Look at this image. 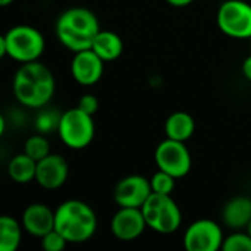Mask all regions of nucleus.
<instances>
[{
	"mask_svg": "<svg viewBox=\"0 0 251 251\" xmlns=\"http://www.w3.org/2000/svg\"><path fill=\"white\" fill-rule=\"evenodd\" d=\"M166 1L174 7H185V6H190L194 0H166Z\"/></svg>",
	"mask_w": 251,
	"mask_h": 251,
	"instance_id": "bb28decb",
	"label": "nucleus"
},
{
	"mask_svg": "<svg viewBox=\"0 0 251 251\" xmlns=\"http://www.w3.org/2000/svg\"><path fill=\"white\" fill-rule=\"evenodd\" d=\"M196 131L194 118L182 110L174 112L165 122V134L166 138H172L176 141H188Z\"/></svg>",
	"mask_w": 251,
	"mask_h": 251,
	"instance_id": "f3484780",
	"label": "nucleus"
},
{
	"mask_svg": "<svg viewBox=\"0 0 251 251\" xmlns=\"http://www.w3.org/2000/svg\"><path fill=\"white\" fill-rule=\"evenodd\" d=\"M59 119H60V116H54V118H53L50 113H41V115L38 116L37 126H38V129H40L41 132L50 131V129H53V128L57 129V126H59Z\"/></svg>",
	"mask_w": 251,
	"mask_h": 251,
	"instance_id": "393cba45",
	"label": "nucleus"
},
{
	"mask_svg": "<svg viewBox=\"0 0 251 251\" xmlns=\"http://www.w3.org/2000/svg\"><path fill=\"white\" fill-rule=\"evenodd\" d=\"M69 176V165L60 154L50 153L40 162H37L35 181L44 190L60 188Z\"/></svg>",
	"mask_w": 251,
	"mask_h": 251,
	"instance_id": "ddd939ff",
	"label": "nucleus"
},
{
	"mask_svg": "<svg viewBox=\"0 0 251 251\" xmlns=\"http://www.w3.org/2000/svg\"><path fill=\"white\" fill-rule=\"evenodd\" d=\"M7 174L16 184H29L35 179L37 162L26 153H21L12 157L7 165Z\"/></svg>",
	"mask_w": 251,
	"mask_h": 251,
	"instance_id": "a211bd4d",
	"label": "nucleus"
},
{
	"mask_svg": "<svg viewBox=\"0 0 251 251\" xmlns=\"http://www.w3.org/2000/svg\"><path fill=\"white\" fill-rule=\"evenodd\" d=\"M57 132L66 147L72 150H82L94 140L96 125L93 116L76 106L60 115Z\"/></svg>",
	"mask_w": 251,
	"mask_h": 251,
	"instance_id": "423d86ee",
	"label": "nucleus"
},
{
	"mask_svg": "<svg viewBox=\"0 0 251 251\" xmlns=\"http://www.w3.org/2000/svg\"><path fill=\"white\" fill-rule=\"evenodd\" d=\"M222 250L224 251H251V235L246 231L243 232V229L235 231L234 234L228 235L224 240L222 244Z\"/></svg>",
	"mask_w": 251,
	"mask_h": 251,
	"instance_id": "4be33fe9",
	"label": "nucleus"
},
{
	"mask_svg": "<svg viewBox=\"0 0 251 251\" xmlns=\"http://www.w3.org/2000/svg\"><path fill=\"white\" fill-rule=\"evenodd\" d=\"M224 231L212 219H199L193 222L184 234V247L188 251L222 250Z\"/></svg>",
	"mask_w": 251,
	"mask_h": 251,
	"instance_id": "1a4fd4ad",
	"label": "nucleus"
},
{
	"mask_svg": "<svg viewBox=\"0 0 251 251\" xmlns=\"http://www.w3.org/2000/svg\"><path fill=\"white\" fill-rule=\"evenodd\" d=\"M151 193L150 179L141 175H128L116 184L113 190V200L119 207L141 209Z\"/></svg>",
	"mask_w": 251,
	"mask_h": 251,
	"instance_id": "9d476101",
	"label": "nucleus"
},
{
	"mask_svg": "<svg viewBox=\"0 0 251 251\" xmlns=\"http://www.w3.org/2000/svg\"><path fill=\"white\" fill-rule=\"evenodd\" d=\"M78 107L85 113L94 116L99 110V99L94 94H82L78 100Z\"/></svg>",
	"mask_w": 251,
	"mask_h": 251,
	"instance_id": "b1692460",
	"label": "nucleus"
},
{
	"mask_svg": "<svg viewBox=\"0 0 251 251\" xmlns=\"http://www.w3.org/2000/svg\"><path fill=\"white\" fill-rule=\"evenodd\" d=\"M91 49L104 60V62H113L118 57H121L124 51V41L119 34L109 29H100L96 35Z\"/></svg>",
	"mask_w": 251,
	"mask_h": 251,
	"instance_id": "dca6fc26",
	"label": "nucleus"
},
{
	"mask_svg": "<svg viewBox=\"0 0 251 251\" xmlns=\"http://www.w3.org/2000/svg\"><path fill=\"white\" fill-rule=\"evenodd\" d=\"M6 56V44L3 41V38L0 37V57H4Z\"/></svg>",
	"mask_w": 251,
	"mask_h": 251,
	"instance_id": "cd10ccee",
	"label": "nucleus"
},
{
	"mask_svg": "<svg viewBox=\"0 0 251 251\" xmlns=\"http://www.w3.org/2000/svg\"><path fill=\"white\" fill-rule=\"evenodd\" d=\"M24 153H26L35 162H40L41 159L49 156L50 154V143H49L47 137H44L43 134L31 135L24 144Z\"/></svg>",
	"mask_w": 251,
	"mask_h": 251,
	"instance_id": "aec40b11",
	"label": "nucleus"
},
{
	"mask_svg": "<svg viewBox=\"0 0 251 251\" xmlns=\"http://www.w3.org/2000/svg\"><path fill=\"white\" fill-rule=\"evenodd\" d=\"M100 29L96 13L81 6L65 10L56 21V35L59 41L74 53L91 49Z\"/></svg>",
	"mask_w": 251,
	"mask_h": 251,
	"instance_id": "f03ea898",
	"label": "nucleus"
},
{
	"mask_svg": "<svg viewBox=\"0 0 251 251\" xmlns=\"http://www.w3.org/2000/svg\"><path fill=\"white\" fill-rule=\"evenodd\" d=\"M218 28L228 37L251 38V4L244 0H225L216 15Z\"/></svg>",
	"mask_w": 251,
	"mask_h": 251,
	"instance_id": "0eeeda50",
	"label": "nucleus"
},
{
	"mask_svg": "<svg viewBox=\"0 0 251 251\" xmlns=\"http://www.w3.org/2000/svg\"><path fill=\"white\" fill-rule=\"evenodd\" d=\"M40 240H41V247L44 251H63L65 247L69 244L66 238L56 229L50 231Z\"/></svg>",
	"mask_w": 251,
	"mask_h": 251,
	"instance_id": "5701e85b",
	"label": "nucleus"
},
{
	"mask_svg": "<svg viewBox=\"0 0 251 251\" xmlns=\"http://www.w3.org/2000/svg\"><path fill=\"white\" fill-rule=\"evenodd\" d=\"M15 99L25 107L41 109L53 97L56 81L53 72L41 62L22 63L13 76Z\"/></svg>",
	"mask_w": 251,
	"mask_h": 251,
	"instance_id": "f257e3e1",
	"label": "nucleus"
},
{
	"mask_svg": "<svg viewBox=\"0 0 251 251\" xmlns=\"http://www.w3.org/2000/svg\"><path fill=\"white\" fill-rule=\"evenodd\" d=\"M104 60L93 50H81L74 53L71 62V74L81 85H94L100 81L104 72Z\"/></svg>",
	"mask_w": 251,
	"mask_h": 251,
	"instance_id": "f8f14e48",
	"label": "nucleus"
},
{
	"mask_svg": "<svg viewBox=\"0 0 251 251\" xmlns=\"http://www.w3.org/2000/svg\"><path fill=\"white\" fill-rule=\"evenodd\" d=\"M54 212L49 206L43 203H32L25 207L21 224L24 231H26L29 235L41 238L54 229Z\"/></svg>",
	"mask_w": 251,
	"mask_h": 251,
	"instance_id": "4468645a",
	"label": "nucleus"
},
{
	"mask_svg": "<svg viewBox=\"0 0 251 251\" xmlns=\"http://www.w3.org/2000/svg\"><path fill=\"white\" fill-rule=\"evenodd\" d=\"M243 75L251 81V54L246 57V60L243 62Z\"/></svg>",
	"mask_w": 251,
	"mask_h": 251,
	"instance_id": "a878e982",
	"label": "nucleus"
},
{
	"mask_svg": "<svg viewBox=\"0 0 251 251\" xmlns=\"http://www.w3.org/2000/svg\"><path fill=\"white\" fill-rule=\"evenodd\" d=\"M1 38L6 44V56L21 63L38 60L46 49L43 34L31 25H15Z\"/></svg>",
	"mask_w": 251,
	"mask_h": 251,
	"instance_id": "20e7f679",
	"label": "nucleus"
},
{
	"mask_svg": "<svg viewBox=\"0 0 251 251\" xmlns=\"http://www.w3.org/2000/svg\"><path fill=\"white\" fill-rule=\"evenodd\" d=\"M15 0H0V6H3V7H6V6H9V4H12Z\"/></svg>",
	"mask_w": 251,
	"mask_h": 251,
	"instance_id": "c85d7f7f",
	"label": "nucleus"
},
{
	"mask_svg": "<svg viewBox=\"0 0 251 251\" xmlns=\"http://www.w3.org/2000/svg\"><path fill=\"white\" fill-rule=\"evenodd\" d=\"M222 222L225 226L234 231L247 229L251 222V199L246 196H237L226 201L222 209Z\"/></svg>",
	"mask_w": 251,
	"mask_h": 251,
	"instance_id": "2eb2a0df",
	"label": "nucleus"
},
{
	"mask_svg": "<svg viewBox=\"0 0 251 251\" xmlns=\"http://www.w3.org/2000/svg\"><path fill=\"white\" fill-rule=\"evenodd\" d=\"M250 44H251V38H250Z\"/></svg>",
	"mask_w": 251,
	"mask_h": 251,
	"instance_id": "7c9ffc66",
	"label": "nucleus"
},
{
	"mask_svg": "<svg viewBox=\"0 0 251 251\" xmlns=\"http://www.w3.org/2000/svg\"><path fill=\"white\" fill-rule=\"evenodd\" d=\"M154 162L157 169L168 172L176 179L184 178L190 174L193 159L188 147L184 141L172 138L163 140L154 150Z\"/></svg>",
	"mask_w": 251,
	"mask_h": 251,
	"instance_id": "6e6552de",
	"label": "nucleus"
},
{
	"mask_svg": "<svg viewBox=\"0 0 251 251\" xmlns=\"http://www.w3.org/2000/svg\"><path fill=\"white\" fill-rule=\"evenodd\" d=\"M247 232H249V234H250V235H251V222H250V224H249V226H247Z\"/></svg>",
	"mask_w": 251,
	"mask_h": 251,
	"instance_id": "c756f323",
	"label": "nucleus"
},
{
	"mask_svg": "<svg viewBox=\"0 0 251 251\" xmlns=\"http://www.w3.org/2000/svg\"><path fill=\"white\" fill-rule=\"evenodd\" d=\"M22 224L12 216L0 218V251H16L22 240Z\"/></svg>",
	"mask_w": 251,
	"mask_h": 251,
	"instance_id": "6ab92c4d",
	"label": "nucleus"
},
{
	"mask_svg": "<svg viewBox=\"0 0 251 251\" xmlns=\"http://www.w3.org/2000/svg\"><path fill=\"white\" fill-rule=\"evenodd\" d=\"M147 222L141 209L137 207H119L110 221V231L119 241H134L140 238L146 231Z\"/></svg>",
	"mask_w": 251,
	"mask_h": 251,
	"instance_id": "9b49d317",
	"label": "nucleus"
},
{
	"mask_svg": "<svg viewBox=\"0 0 251 251\" xmlns=\"http://www.w3.org/2000/svg\"><path fill=\"white\" fill-rule=\"evenodd\" d=\"M150 184H151L153 193L172 196V193L175 190V185H176V178L169 175L165 171L157 169V172H154L153 176L150 178Z\"/></svg>",
	"mask_w": 251,
	"mask_h": 251,
	"instance_id": "412c9836",
	"label": "nucleus"
},
{
	"mask_svg": "<svg viewBox=\"0 0 251 251\" xmlns=\"http://www.w3.org/2000/svg\"><path fill=\"white\" fill-rule=\"evenodd\" d=\"M54 229L59 231L69 244H81L91 240L97 231V215L94 209L82 200H66L54 210Z\"/></svg>",
	"mask_w": 251,
	"mask_h": 251,
	"instance_id": "7ed1b4c3",
	"label": "nucleus"
},
{
	"mask_svg": "<svg viewBox=\"0 0 251 251\" xmlns=\"http://www.w3.org/2000/svg\"><path fill=\"white\" fill-rule=\"evenodd\" d=\"M147 226L153 231L169 235L179 229L182 224V213L172 196L151 193L141 207Z\"/></svg>",
	"mask_w": 251,
	"mask_h": 251,
	"instance_id": "39448f33",
	"label": "nucleus"
}]
</instances>
